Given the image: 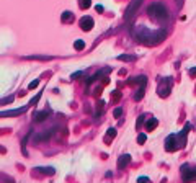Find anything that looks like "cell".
<instances>
[{"label":"cell","mask_w":196,"mask_h":183,"mask_svg":"<svg viewBox=\"0 0 196 183\" xmlns=\"http://www.w3.org/2000/svg\"><path fill=\"white\" fill-rule=\"evenodd\" d=\"M134 33H136V38L139 39V43L147 44V46H155V44H160L167 38V31L165 30L152 31V30L146 28V26H137Z\"/></svg>","instance_id":"cell-1"},{"label":"cell","mask_w":196,"mask_h":183,"mask_svg":"<svg viewBox=\"0 0 196 183\" xmlns=\"http://www.w3.org/2000/svg\"><path fill=\"white\" fill-rule=\"evenodd\" d=\"M147 13H149V16H152L154 20H157V21H167V20H169V10H167V7L160 2L150 3V5L147 7Z\"/></svg>","instance_id":"cell-2"},{"label":"cell","mask_w":196,"mask_h":183,"mask_svg":"<svg viewBox=\"0 0 196 183\" xmlns=\"http://www.w3.org/2000/svg\"><path fill=\"white\" fill-rule=\"evenodd\" d=\"M181 178L183 182L186 183H191V182H196V167H190V165H181Z\"/></svg>","instance_id":"cell-3"},{"label":"cell","mask_w":196,"mask_h":183,"mask_svg":"<svg viewBox=\"0 0 196 183\" xmlns=\"http://www.w3.org/2000/svg\"><path fill=\"white\" fill-rule=\"evenodd\" d=\"M170 88H172V79L170 77H163L162 82H160V87H159V96L167 98V96L170 95Z\"/></svg>","instance_id":"cell-4"},{"label":"cell","mask_w":196,"mask_h":183,"mask_svg":"<svg viewBox=\"0 0 196 183\" xmlns=\"http://www.w3.org/2000/svg\"><path fill=\"white\" fill-rule=\"evenodd\" d=\"M141 2H142V0H132V2H131V5L128 7V10H126V13H124V20H126V21H129V20L136 15L137 8L141 7Z\"/></svg>","instance_id":"cell-5"},{"label":"cell","mask_w":196,"mask_h":183,"mask_svg":"<svg viewBox=\"0 0 196 183\" xmlns=\"http://www.w3.org/2000/svg\"><path fill=\"white\" fill-rule=\"evenodd\" d=\"M178 149V141H177V134H170L165 139V150L167 152H173Z\"/></svg>","instance_id":"cell-6"},{"label":"cell","mask_w":196,"mask_h":183,"mask_svg":"<svg viewBox=\"0 0 196 183\" xmlns=\"http://www.w3.org/2000/svg\"><path fill=\"white\" fill-rule=\"evenodd\" d=\"M191 129V124L190 123H186L185 124V127L180 131V133L177 134V141H178V147H181L183 146L185 147V144H186V134H188V131Z\"/></svg>","instance_id":"cell-7"},{"label":"cell","mask_w":196,"mask_h":183,"mask_svg":"<svg viewBox=\"0 0 196 183\" xmlns=\"http://www.w3.org/2000/svg\"><path fill=\"white\" fill-rule=\"evenodd\" d=\"M79 26H80L83 31H90L93 26H95V21H93L92 16H82V18H80V21H79Z\"/></svg>","instance_id":"cell-8"},{"label":"cell","mask_w":196,"mask_h":183,"mask_svg":"<svg viewBox=\"0 0 196 183\" xmlns=\"http://www.w3.org/2000/svg\"><path fill=\"white\" fill-rule=\"evenodd\" d=\"M52 134H54V129H46V131H43V133L34 134V142H43V141L51 139Z\"/></svg>","instance_id":"cell-9"},{"label":"cell","mask_w":196,"mask_h":183,"mask_svg":"<svg viewBox=\"0 0 196 183\" xmlns=\"http://www.w3.org/2000/svg\"><path fill=\"white\" fill-rule=\"evenodd\" d=\"M132 157L131 154H122L120 159H118V170H122V168H126L129 164H131Z\"/></svg>","instance_id":"cell-10"},{"label":"cell","mask_w":196,"mask_h":183,"mask_svg":"<svg viewBox=\"0 0 196 183\" xmlns=\"http://www.w3.org/2000/svg\"><path fill=\"white\" fill-rule=\"evenodd\" d=\"M28 110V106H23V108H18V110H8V111H0V118H7V116H18V115H23L24 111Z\"/></svg>","instance_id":"cell-11"},{"label":"cell","mask_w":196,"mask_h":183,"mask_svg":"<svg viewBox=\"0 0 196 183\" xmlns=\"http://www.w3.org/2000/svg\"><path fill=\"white\" fill-rule=\"evenodd\" d=\"M128 84H132V85H134V84H137L139 87H146V85H147V77H146V75H139V77L129 79V80H128Z\"/></svg>","instance_id":"cell-12"},{"label":"cell","mask_w":196,"mask_h":183,"mask_svg":"<svg viewBox=\"0 0 196 183\" xmlns=\"http://www.w3.org/2000/svg\"><path fill=\"white\" fill-rule=\"evenodd\" d=\"M49 115H51V111H49V110H44V111H36V113H34V116H33V118H34V123H43Z\"/></svg>","instance_id":"cell-13"},{"label":"cell","mask_w":196,"mask_h":183,"mask_svg":"<svg viewBox=\"0 0 196 183\" xmlns=\"http://www.w3.org/2000/svg\"><path fill=\"white\" fill-rule=\"evenodd\" d=\"M108 72H110V69H101V70H98L95 75H93V77H90V79H87V82H88V84H92V82H95V80H98V79L101 77V75H105V74H108Z\"/></svg>","instance_id":"cell-14"},{"label":"cell","mask_w":196,"mask_h":183,"mask_svg":"<svg viewBox=\"0 0 196 183\" xmlns=\"http://www.w3.org/2000/svg\"><path fill=\"white\" fill-rule=\"evenodd\" d=\"M34 170L41 172V173H44V175H54L56 173V168L54 167H36Z\"/></svg>","instance_id":"cell-15"},{"label":"cell","mask_w":196,"mask_h":183,"mask_svg":"<svg viewBox=\"0 0 196 183\" xmlns=\"http://www.w3.org/2000/svg\"><path fill=\"white\" fill-rule=\"evenodd\" d=\"M61 21L62 23H72L74 21V13L72 12H64L61 15Z\"/></svg>","instance_id":"cell-16"},{"label":"cell","mask_w":196,"mask_h":183,"mask_svg":"<svg viewBox=\"0 0 196 183\" xmlns=\"http://www.w3.org/2000/svg\"><path fill=\"white\" fill-rule=\"evenodd\" d=\"M23 59H34V61H51L52 56H41V54H34V56H24Z\"/></svg>","instance_id":"cell-17"},{"label":"cell","mask_w":196,"mask_h":183,"mask_svg":"<svg viewBox=\"0 0 196 183\" xmlns=\"http://www.w3.org/2000/svg\"><path fill=\"white\" fill-rule=\"evenodd\" d=\"M157 124H159V121H157V118H149V119L146 121V129H147V131H152L154 127L157 126Z\"/></svg>","instance_id":"cell-18"},{"label":"cell","mask_w":196,"mask_h":183,"mask_svg":"<svg viewBox=\"0 0 196 183\" xmlns=\"http://www.w3.org/2000/svg\"><path fill=\"white\" fill-rule=\"evenodd\" d=\"M144 88L146 87H139L137 88V92L134 93V102H141L142 100V96H144Z\"/></svg>","instance_id":"cell-19"},{"label":"cell","mask_w":196,"mask_h":183,"mask_svg":"<svg viewBox=\"0 0 196 183\" xmlns=\"http://www.w3.org/2000/svg\"><path fill=\"white\" fill-rule=\"evenodd\" d=\"M79 7L82 10H87L92 7V0H79Z\"/></svg>","instance_id":"cell-20"},{"label":"cell","mask_w":196,"mask_h":183,"mask_svg":"<svg viewBox=\"0 0 196 183\" xmlns=\"http://www.w3.org/2000/svg\"><path fill=\"white\" fill-rule=\"evenodd\" d=\"M15 102V96H5V98H2L0 100V105H8V103H13Z\"/></svg>","instance_id":"cell-21"},{"label":"cell","mask_w":196,"mask_h":183,"mask_svg":"<svg viewBox=\"0 0 196 183\" xmlns=\"http://www.w3.org/2000/svg\"><path fill=\"white\" fill-rule=\"evenodd\" d=\"M74 47H75V49H77V51H82V49H83V47H85V43H83V41H82V39H77V41H75V43H74Z\"/></svg>","instance_id":"cell-22"},{"label":"cell","mask_w":196,"mask_h":183,"mask_svg":"<svg viewBox=\"0 0 196 183\" xmlns=\"http://www.w3.org/2000/svg\"><path fill=\"white\" fill-rule=\"evenodd\" d=\"M106 136H108V141H111L114 136H116V129H114V127H110V129L106 131Z\"/></svg>","instance_id":"cell-23"},{"label":"cell","mask_w":196,"mask_h":183,"mask_svg":"<svg viewBox=\"0 0 196 183\" xmlns=\"http://www.w3.org/2000/svg\"><path fill=\"white\" fill-rule=\"evenodd\" d=\"M41 95H43V93H41V92H39V93H36V95H34V96H33V98H31V100H30V106H31V105H36V103H38V102H39V98H41Z\"/></svg>","instance_id":"cell-24"},{"label":"cell","mask_w":196,"mask_h":183,"mask_svg":"<svg viewBox=\"0 0 196 183\" xmlns=\"http://www.w3.org/2000/svg\"><path fill=\"white\" fill-rule=\"evenodd\" d=\"M118 61L129 62V61H132V56H129V54H121V56H118Z\"/></svg>","instance_id":"cell-25"},{"label":"cell","mask_w":196,"mask_h":183,"mask_svg":"<svg viewBox=\"0 0 196 183\" xmlns=\"http://www.w3.org/2000/svg\"><path fill=\"white\" fill-rule=\"evenodd\" d=\"M38 85H39V79H36V80H33L31 82L30 85H28V88H30V90H33V88H36Z\"/></svg>","instance_id":"cell-26"},{"label":"cell","mask_w":196,"mask_h":183,"mask_svg":"<svg viewBox=\"0 0 196 183\" xmlns=\"http://www.w3.org/2000/svg\"><path fill=\"white\" fill-rule=\"evenodd\" d=\"M146 141H147V136H146V134H139V136H137V142H139V144H144Z\"/></svg>","instance_id":"cell-27"},{"label":"cell","mask_w":196,"mask_h":183,"mask_svg":"<svg viewBox=\"0 0 196 183\" xmlns=\"http://www.w3.org/2000/svg\"><path fill=\"white\" fill-rule=\"evenodd\" d=\"M113 115H114V118H120V116L122 115V110L121 108H114L113 110Z\"/></svg>","instance_id":"cell-28"},{"label":"cell","mask_w":196,"mask_h":183,"mask_svg":"<svg viewBox=\"0 0 196 183\" xmlns=\"http://www.w3.org/2000/svg\"><path fill=\"white\" fill-rule=\"evenodd\" d=\"M137 183H149V178H147V177H139L137 178Z\"/></svg>","instance_id":"cell-29"},{"label":"cell","mask_w":196,"mask_h":183,"mask_svg":"<svg viewBox=\"0 0 196 183\" xmlns=\"http://www.w3.org/2000/svg\"><path fill=\"white\" fill-rule=\"evenodd\" d=\"M80 75H82V72L79 70V72H74V74L71 75V77H72V79H77V77H80Z\"/></svg>","instance_id":"cell-30"},{"label":"cell","mask_w":196,"mask_h":183,"mask_svg":"<svg viewBox=\"0 0 196 183\" xmlns=\"http://www.w3.org/2000/svg\"><path fill=\"white\" fill-rule=\"evenodd\" d=\"M95 10H97L98 13H101V12H103V5H95Z\"/></svg>","instance_id":"cell-31"},{"label":"cell","mask_w":196,"mask_h":183,"mask_svg":"<svg viewBox=\"0 0 196 183\" xmlns=\"http://www.w3.org/2000/svg\"><path fill=\"white\" fill-rule=\"evenodd\" d=\"M142 123H144V116H139V119H137V127L141 126Z\"/></svg>","instance_id":"cell-32"},{"label":"cell","mask_w":196,"mask_h":183,"mask_svg":"<svg viewBox=\"0 0 196 183\" xmlns=\"http://www.w3.org/2000/svg\"><path fill=\"white\" fill-rule=\"evenodd\" d=\"M190 75H191V77H195V75H196V67L190 69Z\"/></svg>","instance_id":"cell-33"},{"label":"cell","mask_w":196,"mask_h":183,"mask_svg":"<svg viewBox=\"0 0 196 183\" xmlns=\"http://www.w3.org/2000/svg\"><path fill=\"white\" fill-rule=\"evenodd\" d=\"M177 5L181 7V5H183V0H177Z\"/></svg>","instance_id":"cell-34"}]
</instances>
